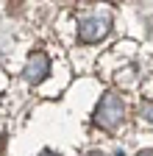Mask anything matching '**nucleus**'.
<instances>
[{"label":"nucleus","instance_id":"nucleus-1","mask_svg":"<svg viewBox=\"0 0 153 156\" xmlns=\"http://www.w3.org/2000/svg\"><path fill=\"white\" fill-rule=\"evenodd\" d=\"M123 117H125V103H123V98L117 92H106L100 98V103L98 109H95V123H98L100 128L106 131H114L120 123H123Z\"/></svg>","mask_w":153,"mask_h":156},{"label":"nucleus","instance_id":"nucleus-2","mask_svg":"<svg viewBox=\"0 0 153 156\" xmlns=\"http://www.w3.org/2000/svg\"><path fill=\"white\" fill-rule=\"evenodd\" d=\"M109 28H111L109 17H100V14L81 17L78 20V39L81 42H100V39H106Z\"/></svg>","mask_w":153,"mask_h":156},{"label":"nucleus","instance_id":"nucleus-3","mask_svg":"<svg viewBox=\"0 0 153 156\" xmlns=\"http://www.w3.org/2000/svg\"><path fill=\"white\" fill-rule=\"evenodd\" d=\"M47 73H50V58H47L45 53H31V56H28V64H25V70H23L25 81H28V84H39V81H45Z\"/></svg>","mask_w":153,"mask_h":156},{"label":"nucleus","instance_id":"nucleus-4","mask_svg":"<svg viewBox=\"0 0 153 156\" xmlns=\"http://www.w3.org/2000/svg\"><path fill=\"white\" fill-rule=\"evenodd\" d=\"M139 114H142V120H148V123L153 126V101H145V103L139 106Z\"/></svg>","mask_w":153,"mask_h":156},{"label":"nucleus","instance_id":"nucleus-5","mask_svg":"<svg viewBox=\"0 0 153 156\" xmlns=\"http://www.w3.org/2000/svg\"><path fill=\"white\" fill-rule=\"evenodd\" d=\"M3 151H6V136L0 134V153H3Z\"/></svg>","mask_w":153,"mask_h":156},{"label":"nucleus","instance_id":"nucleus-6","mask_svg":"<svg viewBox=\"0 0 153 156\" xmlns=\"http://www.w3.org/2000/svg\"><path fill=\"white\" fill-rule=\"evenodd\" d=\"M86 156H106V153H100V151H89Z\"/></svg>","mask_w":153,"mask_h":156},{"label":"nucleus","instance_id":"nucleus-7","mask_svg":"<svg viewBox=\"0 0 153 156\" xmlns=\"http://www.w3.org/2000/svg\"><path fill=\"white\" fill-rule=\"evenodd\" d=\"M39 156H59V153H53V151H42Z\"/></svg>","mask_w":153,"mask_h":156},{"label":"nucleus","instance_id":"nucleus-8","mask_svg":"<svg viewBox=\"0 0 153 156\" xmlns=\"http://www.w3.org/2000/svg\"><path fill=\"white\" fill-rule=\"evenodd\" d=\"M137 156H153V151H142V153H137Z\"/></svg>","mask_w":153,"mask_h":156}]
</instances>
